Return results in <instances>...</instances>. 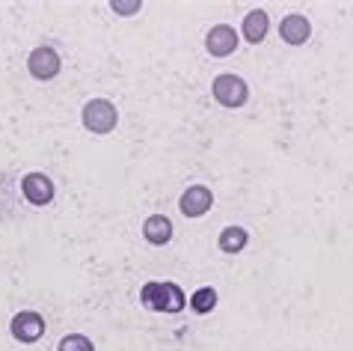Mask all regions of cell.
Wrapping results in <instances>:
<instances>
[{
	"label": "cell",
	"mask_w": 353,
	"mask_h": 351,
	"mask_svg": "<svg viewBox=\"0 0 353 351\" xmlns=\"http://www.w3.org/2000/svg\"><path fill=\"white\" fill-rule=\"evenodd\" d=\"M143 307L154 310V313H181L184 310V292L175 283H145L143 292Z\"/></svg>",
	"instance_id": "cell-1"
},
{
	"label": "cell",
	"mask_w": 353,
	"mask_h": 351,
	"mask_svg": "<svg viewBox=\"0 0 353 351\" xmlns=\"http://www.w3.org/2000/svg\"><path fill=\"white\" fill-rule=\"evenodd\" d=\"M211 93H214V99H217L220 104H225V107H241L243 102H247V95H250L247 84H243L238 75H232V72L214 77Z\"/></svg>",
	"instance_id": "cell-2"
},
{
	"label": "cell",
	"mask_w": 353,
	"mask_h": 351,
	"mask_svg": "<svg viewBox=\"0 0 353 351\" xmlns=\"http://www.w3.org/2000/svg\"><path fill=\"white\" fill-rule=\"evenodd\" d=\"M83 125L95 134H107L116 125V107L107 99H92L83 107Z\"/></svg>",
	"instance_id": "cell-3"
},
{
	"label": "cell",
	"mask_w": 353,
	"mask_h": 351,
	"mask_svg": "<svg viewBox=\"0 0 353 351\" xmlns=\"http://www.w3.org/2000/svg\"><path fill=\"white\" fill-rule=\"evenodd\" d=\"M9 330H12L18 343H36L45 334V319L33 313V310H24V313H15V319L9 321Z\"/></svg>",
	"instance_id": "cell-4"
},
{
	"label": "cell",
	"mask_w": 353,
	"mask_h": 351,
	"mask_svg": "<svg viewBox=\"0 0 353 351\" xmlns=\"http://www.w3.org/2000/svg\"><path fill=\"white\" fill-rule=\"evenodd\" d=\"M21 191L27 202H33V206H48L54 200V182L45 173H27L21 179Z\"/></svg>",
	"instance_id": "cell-5"
},
{
	"label": "cell",
	"mask_w": 353,
	"mask_h": 351,
	"mask_svg": "<svg viewBox=\"0 0 353 351\" xmlns=\"http://www.w3.org/2000/svg\"><path fill=\"white\" fill-rule=\"evenodd\" d=\"M27 69H30L33 77L39 81H51L60 72V57H57L54 48H36L30 54V60H27Z\"/></svg>",
	"instance_id": "cell-6"
},
{
	"label": "cell",
	"mask_w": 353,
	"mask_h": 351,
	"mask_svg": "<svg viewBox=\"0 0 353 351\" xmlns=\"http://www.w3.org/2000/svg\"><path fill=\"white\" fill-rule=\"evenodd\" d=\"M214 206V193L208 188H202V184H193V188H188L181 193L179 200V209L188 214V218H202L205 211H208Z\"/></svg>",
	"instance_id": "cell-7"
},
{
	"label": "cell",
	"mask_w": 353,
	"mask_h": 351,
	"mask_svg": "<svg viewBox=\"0 0 353 351\" xmlns=\"http://www.w3.org/2000/svg\"><path fill=\"white\" fill-rule=\"evenodd\" d=\"M205 45H208L211 57H229L232 51H238V33L229 24H217V27H211Z\"/></svg>",
	"instance_id": "cell-8"
},
{
	"label": "cell",
	"mask_w": 353,
	"mask_h": 351,
	"mask_svg": "<svg viewBox=\"0 0 353 351\" xmlns=\"http://www.w3.org/2000/svg\"><path fill=\"white\" fill-rule=\"evenodd\" d=\"M279 33L288 45H303L312 33V24H309V18H303V15H288V18H282Z\"/></svg>",
	"instance_id": "cell-9"
},
{
	"label": "cell",
	"mask_w": 353,
	"mask_h": 351,
	"mask_svg": "<svg viewBox=\"0 0 353 351\" xmlns=\"http://www.w3.org/2000/svg\"><path fill=\"white\" fill-rule=\"evenodd\" d=\"M143 236H145V241H152V245H166V241L172 238L170 218H166V214H152V218L143 223Z\"/></svg>",
	"instance_id": "cell-10"
},
{
	"label": "cell",
	"mask_w": 353,
	"mask_h": 351,
	"mask_svg": "<svg viewBox=\"0 0 353 351\" xmlns=\"http://www.w3.org/2000/svg\"><path fill=\"white\" fill-rule=\"evenodd\" d=\"M264 33H268V12H264V9H252V12L243 18V36H247V42L259 45Z\"/></svg>",
	"instance_id": "cell-11"
},
{
	"label": "cell",
	"mask_w": 353,
	"mask_h": 351,
	"mask_svg": "<svg viewBox=\"0 0 353 351\" xmlns=\"http://www.w3.org/2000/svg\"><path fill=\"white\" fill-rule=\"evenodd\" d=\"M247 229H241V227H225L220 232V250L223 253H241L243 247H247Z\"/></svg>",
	"instance_id": "cell-12"
},
{
	"label": "cell",
	"mask_w": 353,
	"mask_h": 351,
	"mask_svg": "<svg viewBox=\"0 0 353 351\" xmlns=\"http://www.w3.org/2000/svg\"><path fill=\"white\" fill-rule=\"evenodd\" d=\"M214 304H217V292H214L211 286H202L190 295V307L196 310V313H211Z\"/></svg>",
	"instance_id": "cell-13"
},
{
	"label": "cell",
	"mask_w": 353,
	"mask_h": 351,
	"mask_svg": "<svg viewBox=\"0 0 353 351\" xmlns=\"http://www.w3.org/2000/svg\"><path fill=\"white\" fill-rule=\"evenodd\" d=\"M60 351H95V345L83 334H68L60 339Z\"/></svg>",
	"instance_id": "cell-14"
},
{
	"label": "cell",
	"mask_w": 353,
	"mask_h": 351,
	"mask_svg": "<svg viewBox=\"0 0 353 351\" xmlns=\"http://www.w3.org/2000/svg\"><path fill=\"white\" fill-rule=\"evenodd\" d=\"M113 9H116V12H125V15H128V12H137V9H140V3H137V0H122V3H113Z\"/></svg>",
	"instance_id": "cell-15"
}]
</instances>
